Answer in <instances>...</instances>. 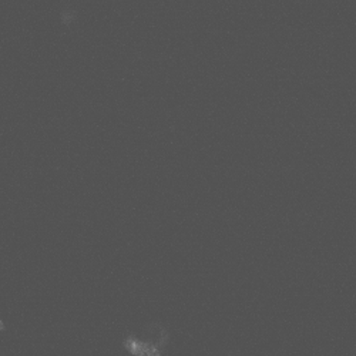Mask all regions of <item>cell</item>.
Masks as SVG:
<instances>
[{
  "mask_svg": "<svg viewBox=\"0 0 356 356\" xmlns=\"http://www.w3.org/2000/svg\"><path fill=\"white\" fill-rule=\"evenodd\" d=\"M0 328H2V323H0Z\"/></svg>",
  "mask_w": 356,
  "mask_h": 356,
  "instance_id": "6da1fadb",
  "label": "cell"
}]
</instances>
